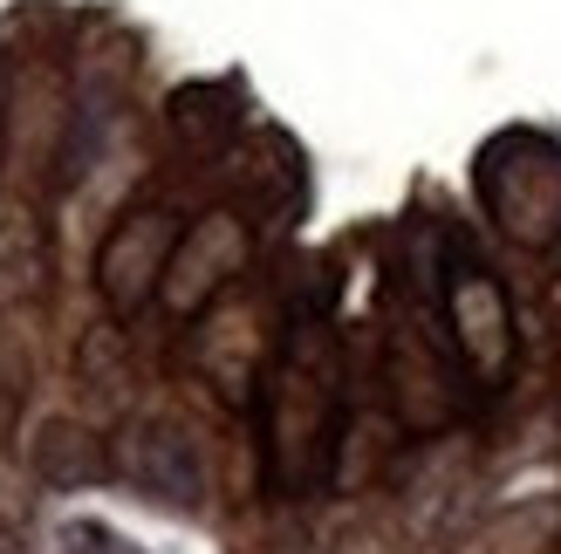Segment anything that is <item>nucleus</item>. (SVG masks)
I'll return each instance as SVG.
<instances>
[{
  "instance_id": "obj_5",
  "label": "nucleus",
  "mask_w": 561,
  "mask_h": 554,
  "mask_svg": "<svg viewBox=\"0 0 561 554\" xmlns=\"http://www.w3.org/2000/svg\"><path fill=\"white\" fill-rule=\"evenodd\" d=\"M35 473L48 486H82V480H96L103 473V452H96V438L69 425V418H48L42 438H35Z\"/></svg>"
},
{
  "instance_id": "obj_4",
  "label": "nucleus",
  "mask_w": 561,
  "mask_h": 554,
  "mask_svg": "<svg viewBox=\"0 0 561 554\" xmlns=\"http://www.w3.org/2000/svg\"><path fill=\"white\" fill-rule=\"evenodd\" d=\"M453 315H459V343L472 356V370L480 377H500V363H507V309H500V288L486 281V274H466V281L453 288Z\"/></svg>"
},
{
  "instance_id": "obj_2",
  "label": "nucleus",
  "mask_w": 561,
  "mask_h": 554,
  "mask_svg": "<svg viewBox=\"0 0 561 554\" xmlns=\"http://www.w3.org/2000/svg\"><path fill=\"white\" fill-rule=\"evenodd\" d=\"M247 267V227L233 212H206L179 246H172V267H164V301L172 309H206V301Z\"/></svg>"
},
{
  "instance_id": "obj_6",
  "label": "nucleus",
  "mask_w": 561,
  "mask_h": 554,
  "mask_svg": "<svg viewBox=\"0 0 561 554\" xmlns=\"http://www.w3.org/2000/svg\"><path fill=\"white\" fill-rule=\"evenodd\" d=\"M62 554H145V547H130L117 528H103V520H69V528H62Z\"/></svg>"
},
{
  "instance_id": "obj_1",
  "label": "nucleus",
  "mask_w": 561,
  "mask_h": 554,
  "mask_svg": "<svg viewBox=\"0 0 561 554\" xmlns=\"http://www.w3.org/2000/svg\"><path fill=\"white\" fill-rule=\"evenodd\" d=\"M172 246H179V233H172V219H164V212H130L124 227L103 240V254H96V288H103L110 309H117V315L145 309L151 288H164Z\"/></svg>"
},
{
  "instance_id": "obj_3",
  "label": "nucleus",
  "mask_w": 561,
  "mask_h": 554,
  "mask_svg": "<svg viewBox=\"0 0 561 554\" xmlns=\"http://www.w3.org/2000/svg\"><path fill=\"white\" fill-rule=\"evenodd\" d=\"M124 473L145 486L151 500H164V507H192V500H199V452H192V438L179 425H164V418L130 431Z\"/></svg>"
}]
</instances>
